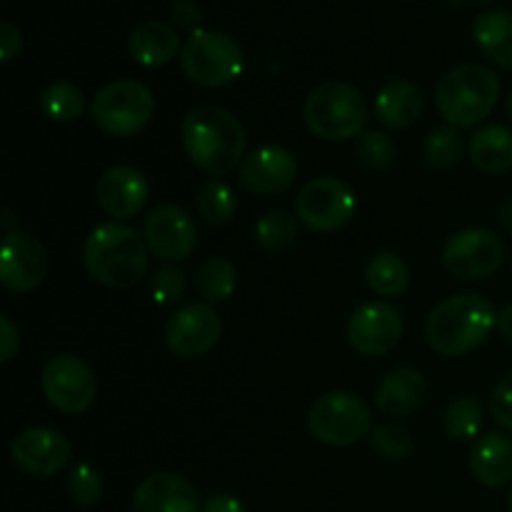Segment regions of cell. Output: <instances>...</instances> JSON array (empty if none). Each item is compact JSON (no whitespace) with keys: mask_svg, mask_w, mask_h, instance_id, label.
<instances>
[{"mask_svg":"<svg viewBox=\"0 0 512 512\" xmlns=\"http://www.w3.org/2000/svg\"><path fill=\"white\" fill-rule=\"evenodd\" d=\"M183 148L195 168L223 178L245 160V128L220 105H198L183 120Z\"/></svg>","mask_w":512,"mask_h":512,"instance_id":"1","label":"cell"},{"mask_svg":"<svg viewBox=\"0 0 512 512\" xmlns=\"http://www.w3.org/2000/svg\"><path fill=\"white\" fill-rule=\"evenodd\" d=\"M498 328L495 305L485 295H450L433 308L425 320V340L435 353L445 358H460L473 353Z\"/></svg>","mask_w":512,"mask_h":512,"instance_id":"2","label":"cell"},{"mask_svg":"<svg viewBox=\"0 0 512 512\" xmlns=\"http://www.w3.org/2000/svg\"><path fill=\"white\" fill-rule=\"evenodd\" d=\"M83 260L88 273L100 285L128 290L148 273L150 250L138 230L113 220L90 230L83 245Z\"/></svg>","mask_w":512,"mask_h":512,"instance_id":"3","label":"cell"},{"mask_svg":"<svg viewBox=\"0 0 512 512\" xmlns=\"http://www.w3.org/2000/svg\"><path fill=\"white\" fill-rule=\"evenodd\" d=\"M500 78L480 63H465L448 70L435 88V105L453 128H475L495 110Z\"/></svg>","mask_w":512,"mask_h":512,"instance_id":"4","label":"cell"},{"mask_svg":"<svg viewBox=\"0 0 512 512\" xmlns=\"http://www.w3.org/2000/svg\"><path fill=\"white\" fill-rule=\"evenodd\" d=\"M303 118L315 138L340 143L363 135L370 108L355 85L328 80L315 85L303 105Z\"/></svg>","mask_w":512,"mask_h":512,"instance_id":"5","label":"cell"},{"mask_svg":"<svg viewBox=\"0 0 512 512\" xmlns=\"http://www.w3.org/2000/svg\"><path fill=\"white\" fill-rule=\"evenodd\" d=\"M180 65L200 88H223L243 73V50L228 33L195 28L180 50Z\"/></svg>","mask_w":512,"mask_h":512,"instance_id":"6","label":"cell"},{"mask_svg":"<svg viewBox=\"0 0 512 512\" xmlns=\"http://www.w3.org/2000/svg\"><path fill=\"white\" fill-rule=\"evenodd\" d=\"M155 113V98L140 80H113L95 93L90 115L103 133L113 138H130L150 123Z\"/></svg>","mask_w":512,"mask_h":512,"instance_id":"7","label":"cell"},{"mask_svg":"<svg viewBox=\"0 0 512 512\" xmlns=\"http://www.w3.org/2000/svg\"><path fill=\"white\" fill-rule=\"evenodd\" d=\"M370 423H373V415H370L368 403L348 390L320 395L308 410L310 435L330 448H348V445L360 443L365 435L373 433Z\"/></svg>","mask_w":512,"mask_h":512,"instance_id":"8","label":"cell"},{"mask_svg":"<svg viewBox=\"0 0 512 512\" xmlns=\"http://www.w3.org/2000/svg\"><path fill=\"white\" fill-rule=\"evenodd\" d=\"M358 200L340 178H313L295 198V215L315 233H335L353 220Z\"/></svg>","mask_w":512,"mask_h":512,"instance_id":"9","label":"cell"},{"mask_svg":"<svg viewBox=\"0 0 512 512\" xmlns=\"http://www.w3.org/2000/svg\"><path fill=\"white\" fill-rule=\"evenodd\" d=\"M45 400L65 415H80L98 398V378L85 360L75 355H55L40 373Z\"/></svg>","mask_w":512,"mask_h":512,"instance_id":"10","label":"cell"},{"mask_svg":"<svg viewBox=\"0 0 512 512\" xmlns=\"http://www.w3.org/2000/svg\"><path fill=\"white\" fill-rule=\"evenodd\" d=\"M505 263V243L485 228H465L450 235L443 248V265L460 280H485Z\"/></svg>","mask_w":512,"mask_h":512,"instance_id":"11","label":"cell"},{"mask_svg":"<svg viewBox=\"0 0 512 512\" xmlns=\"http://www.w3.org/2000/svg\"><path fill=\"white\" fill-rule=\"evenodd\" d=\"M223 338V320L210 303L183 305L165 325V345L183 360L208 355Z\"/></svg>","mask_w":512,"mask_h":512,"instance_id":"12","label":"cell"},{"mask_svg":"<svg viewBox=\"0 0 512 512\" xmlns=\"http://www.w3.org/2000/svg\"><path fill=\"white\" fill-rule=\"evenodd\" d=\"M143 238L153 258L165 265H175L193 255L195 243H198V225L190 218L188 210L165 203L145 218Z\"/></svg>","mask_w":512,"mask_h":512,"instance_id":"13","label":"cell"},{"mask_svg":"<svg viewBox=\"0 0 512 512\" xmlns=\"http://www.w3.org/2000/svg\"><path fill=\"white\" fill-rule=\"evenodd\" d=\"M403 318H400L398 308L383 300H373V303L360 305L353 310L348 318V343L353 350H358L365 358H380V355L393 353L403 340Z\"/></svg>","mask_w":512,"mask_h":512,"instance_id":"14","label":"cell"},{"mask_svg":"<svg viewBox=\"0 0 512 512\" xmlns=\"http://www.w3.org/2000/svg\"><path fill=\"white\" fill-rule=\"evenodd\" d=\"M48 275V250L28 233H8L0 248V283L10 293H33Z\"/></svg>","mask_w":512,"mask_h":512,"instance_id":"15","label":"cell"},{"mask_svg":"<svg viewBox=\"0 0 512 512\" xmlns=\"http://www.w3.org/2000/svg\"><path fill=\"white\" fill-rule=\"evenodd\" d=\"M13 463L33 478H53L70 463L73 445L60 430L28 428L10 445Z\"/></svg>","mask_w":512,"mask_h":512,"instance_id":"16","label":"cell"},{"mask_svg":"<svg viewBox=\"0 0 512 512\" xmlns=\"http://www.w3.org/2000/svg\"><path fill=\"white\" fill-rule=\"evenodd\" d=\"M298 178V160L283 145H263L245 155L238 168V180L255 195H278Z\"/></svg>","mask_w":512,"mask_h":512,"instance_id":"17","label":"cell"},{"mask_svg":"<svg viewBox=\"0 0 512 512\" xmlns=\"http://www.w3.org/2000/svg\"><path fill=\"white\" fill-rule=\"evenodd\" d=\"M98 205L115 220L135 218L148 203V180L133 165H113L98 180Z\"/></svg>","mask_w":512,"mask_h":512,"instance_id":"18","label":"cell"},{"mask_svg":"<svg viewBox=\"0 0 512 512\" xmlns=\"http://www.w3.org/2000/svg\"><path fill=\"white\" fill-rule=\"evenodd\" d=\"M133 512H203L193 483L175 473H155L133 493Z\"/></svg>","mask_w":512,"mask_h":512,"instance_id":"19","label":"cell"},{"mask_svg":"<svg viewBox=\"0 0 512 512\" xmlns=\"http://www.w3.org/2000/svg\"><path fill=\"white\" fill-rule=\"evenodd\" d=\"M428 398V380L415 368L390 370L375 390V405L385 418H410Z\"/></svg>","mask_w":512,"mask_h":512,"instance_id":"20","label":"cell"},{"mask_svg":"<svg viewBox=\"0 0 512 512\" xmlns=\"http://www.w3.org/2000/svg\"><path fill=\"white\" fill-rule=\"evenodd\" d=\"M178 30L165 20H143L128 35V53L145 68H160L178 55Z\"/></svg>","mask_w":512,"mask_h":512,"instance_id":"21","label":"cell"},{"mask_svg":"<svg viewBox=\"0 0 512 512\" xmlns=\"http://www.w3.org/2000/svg\"><path fill=\"white\" fill-rule=\"evenodd\" d=\"M420 113H423V90L408 78L390 80L375 95V115L385 128H410L420 118Z\"/></svg>","mask_w":512,"mask_h":512,"instance_id":"22","label":"cell"},{"mask_svg":"<svg viewBox=\"0 0 512 512\" xmlns=\"http://www.w3.org/2000/svg\"><path fill=\"white\" fill-rule=\"evenodd\" d=\"M470 473L485 488H503L512 480V438L490 433L470 450Z\"/></svg>","mask_w":512,"mask_h":512,"instance_id":"23","label":"cell"},{"mask_svg":"<svg viewBox=\"0 0 512 512\" xmlns=\"http://www.w3.org/2000/svg\"><path fill=\"white\" fill-rule=\"evenodd\" d=\"M470 160L485 175L512 173V130L505 125H483L470 135Z\"/></svg>","mask_w":512,"mask_h":512,"instance_id":"24","label":"cell"},{"mask_svg":"<svg viewBox=\"0 0 512 512\" xmlns=\"http://www.w3.org/2000/svg\"><path fill=\"white\" fill-rule=\"evenodd\" d=\"M473 38L485 58L512 70V10L490 8L475 18Z\"/></svg>","mask_w":512,"mask_h":512,"instance_id":"25","label":"cell"},{"mask_svg":"<svg viewBox=\"0 0 512 512\" xmlns=\"http://www.w3.org/2000/svg\"><path fill=\"white\" fill-rule=\"evenodd\" d=\"M365 280L380 298H400L410 285V268L400 255L378 253L365 268Z\"/></svg>","mask_w":512,"mask_h":512,"instance_id":"26","label":"cell"},{"mask_svg":"<svg viewBox=\"0 0 512 512\" xmlns=\"http://www.w3.org/2000/svg\"><path fill=\"white\" fill-rule=\"evenodd\" d=\"M195 288H198L200 298L205 303H223L238 288V270L230 263L228 258H208L198 268V275H195Z\"/></svg>","mask_w":512,"mask_h":512,"instance_id":"27","label":"cell"},{"mask_svg":"<svg viewBox=\"0 0 512 512\" xmlns=\"http://www.w3.org/2000/svg\"><path fill=\"white\" fill-rule=\"evenodd\" d=\"M443 430L450 440H458V443L478 438L483 430V403L473 395L453 400L443 413Z\"/></svg>","mask_w":512,"mask_h":512,"instance_id":"28","label":"cell"},{"mask_svg":"<svg viewBox=\"0 0 512 512\" xmlns=\"http://www.w3.org/2000/svg\"><path fill=\"white\" fill-rule=\"evenodd\" d=\"M198 213L200 218L208 225H225L235 218V210H238V200L235 193L230 190V185L220 178L205 180V185L200 188L198 200Z\"/></svg>","mask_w":512,"mask_h":512,"instance_id":"29","label":"cell"},{"mask_svg":"<svg viewBox=\"0 0 512 512\" xmlns=\"http://www.w3.org/2000/svg\"><path fill=\"white\" fill-rule=\"evenodd\" d=\"M40 110L53 123H73L83 115L85 95L73 83H53L40 95Z\"/></svg>","mask_w":512,"mask_h":512,"instance_id":"30","label":"cell"},{"mask_svg":"<svg viewBox=\"0 0 512 512\" xmlns=\"http://www.w3.org/2000/svg\"><path fill=\"white\" fill-rule=\"evenodd\" d=\"M298 228V215L288 213V210H273V213L258 220V225H255V240L268 253H280V250H288L298 240Z\"/></svg>","mask_w":512,"mask_h":512,"instance_id":"31","label":"cell"},{"mask_svg":"<svg viewBox=\"0 0 512 512\" xmlns=\"http://www.w3.org/2000/svg\"><path fill=\"white\" fill-rule=\"evenodd\" d=\"M463 148L465 145L463 138H460V130L453 128V125H443V128H433L425 135L423 155L433 168L448 170L460 163Z\"/></svg>","mask_w":512,"mask_h":512,"instance_id":"32","label":"cell"},{"mask_svg":"<svg viewBox=\"0 0 512 512\" xmlns=\"http://www.w3.org/2000/svg\"><path fill=\"white\" fill-rule=\"evenodd\" d=\"M68 495L78 508H93L103 498V478L90 463H80L68 475Z\"/></svg>","mask_w":512,"mask_h":512,"instance_id":"33","label":"cell"},{"mask_svg":"<svg viewBox=\"0 0 512 512\" xmlns=\"http://www.w3.org/2000/svg\"><path fill=\"white\" fill-rule=\"evenodd\" d=\"M370 443L373 450L380 458L390 460V463H400V460H408L413 453V438L405 428L400 425H378L370 433Z\"/></svg>","mask_w":512,"mask_h":512,"instance_id":"34","label":"cell"},{"mask_svg":"<svg viewBox=\"0 0 512 512\" xmlns=\"http://www.w3.org/2000/svg\"><path fill=\"white\" fill-rule=\"evenodd\" d=\"M355 155L358 163L368 170H385L395 160V143L380 130H368L358 138Z\"/></svg>","mask_w":512,"mask_h":512,"instance_id":"35","label":"cell"},{"mask_svg":"<svg viewBox=\"0 0 512 512\" xmlns=\"http://www.w3.org/2000/svg\"><path fill=\"white\" fill-rule=\"evenodd\" d=\"M150 293L160 305L180 303V298L185 295V275L175 265H163L150 278Z\"/></svg>","mask_w":512,"mask_h":512,"instance_id":"36","label":"cell"},{"mask_svg":"<svg viewBox=\"0 0 512 512\" xmlns=\"http://www.w3.org/2000/svg\"><path fill=\"white\" fill-rule=\"evenodd\" d=\"M490 413L500 428L512 433V373L500 378V383L495 385L493 395H490Z\"/></svg>","mask_w":512,"mask_h":512,"instance_id":"37","label":"cell"},{"mask_svg":"<svg viewBox=\"0 0 512 512\" xmlns=\"http://www.w3.org/2000/svg\"><path fill=\"white\" fill-rule=\"evenodd\" d=\"M20 48H23V33H20V28L13 20H3L0 23V60L10 63L20 53Z\"/></svg>","mask_w":512,"mask_h":512,"instance_id":"38","label":"cell"},{"mask_svg":"<svg viewBox=\"0 0 512 512\" xmlns=\"http://www.w3.org/2000/svg\"><path fill=\"white\" fill-rule=\"evenodd\" d=\"M20 350V330L8 315H0V360L10 363Z\"/></svg>","mask_w":512,"mask_h":512,"instance_id":"39","label":"cell"},{"mask_svg":"<svg viewBox=\"0 0 512 512\" xmlns=\"http://www.w3.org/2000/svg\"><path fill=\"white\" fill-rule=\"evenodd\" d=\"M203 512H248L233 495H213L203 503Z\"/></svg>","mask_w":512,"mask_h":512,"instance_id":"40","label":"cell"},{"mask_svg":"<svg viewBox=\"0 0 512 512\" xmlns=\"http://www.w3.org/2000/svg\"><path fill=\"white\" fill-rule=\"evenodd\" d=\"M173 13H175V23L180 25H190L200 18V10L193 0H178L173 5Z\"/></svg>","mask_w":512,"mask_h":512,"instance_id":"41","label":"cell"},{"mask_svg":"<svg viewBox=\"0 0 512 512\" xmlns=\"http://www.w3.org/2000/svg\"><path fill=\"white\" fill-rule=\"evenodd\" d=\"M498 330L508 343H512V305H508V308H503L498 313Z\"/></svg>","mask_w":512,"mask_h":512,"instance_id":"42","label":"cell"},{"mask_svg":"<svg viewBox=\"0 0 512 512\" xmlns=\"http://www.w3.org/2000/svg\"><path fill=\"white\" fill-rule=\"evenodd\" d=\"M500 223H503V228L512 235V200L500 208Z\"/></svg>","mask_w":512,"mask_h":512,"instance_id":"43","label":"cell"},{"mask_svg":"<svg viewBox=\"0 0 512 512\" xmlns=\"http://www.w3.org/2000/svg\"><path fill=\"white\" fill-rule=\"evenodd\" d=\"M0 223H3L5 235H8V233H15V223H18V220H15V213H13V210H5V213H3V220H0Z\"/></svg>","mask_w":512,"mask_h":512,"instance_id":"44","label":"cell"},{"mask_svg":"<svg viewBox=\"0 0 512 512\" xmlns=\"http://www.w3.org/2000/svg\"><path fill=\"white\" fill-rule=\"evenodd\" d=\"M505 110H508V118H510V123H512V93L508 95V103H505Z\"/></svg>","mask_w":512,"mask_h":512,"instance_id":"45","label":"cell"},{"mask_svg":"<svg viewBox=\"0 0 512 512\" xmlns=\"http://www.w3.org/2000/svg\"><path fill=\"white\" fill-rule=\"evenodd\" d=\"M508 510L512 512V485H510V493H508Z\"/></svg>","mask_w":512,"mask_h":512,"instance_id":"46","label":"cell"},{"mask_svg":"<svg viewBox=\"0 0 512 512\" xmlns=\"http://www.w3.org/2000/svg\"><path fill=\"white\" fill-rule=\"evenodd\" d=\"M480 3H493V0H480Z\"/></svg>","mask_w":512,"mask_h":512,"instance_id":"47","label":"cell"}]
</instances>
